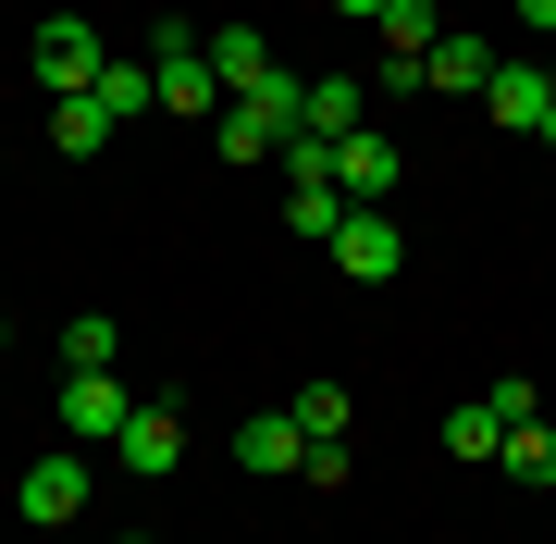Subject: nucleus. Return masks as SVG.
Listing matches in <instances>:
<instances>
[{
  "label": "nucleus",
  "instance_id": "nucleus-17",
  "mask_svg": "<svg viewBox=\"0 0 556 544\" xmlns=\"http://www.w3.org/2000/svg\"><path fill=\"white\" fill-rule=\"evenodd\" d=\"M507 483H556V433H544V408H532V421H507Z\"/></svg>",
  "mask_w": 556,
  "mask_h": 544
},
{
  "label": "nucleus",
  "instance_id": "nucleus-21",
  "mask_svg": "<svg viewBox=\"0 0 556 544\" xmlns=\"http://www.w3.org/2000/svg\"><path fill=\"white\" fill-rule=\"evenodd\" d=\"M519 25H532V38H556V0H519Z\"/></svg>",
  "mask_w": 556,
  "mask_h": 544
},
{
  "label": "nucleus",
  "instance_id": "nucleus-4",
  "mask_svg": "<svg viewBox=\"0 0 556 544\" xmlns=\"http://www.w3.org/2000/svg\"><path fill=\"white\" fill-rule=\"evenodd\" d=\"M124 421H137V396H124L112 371H62V433L75 445H112Z\"/></svg>",
  "mask_w": 556,
  "mask_h": 544
},
{
  "label": "nucleus",
  "instance_id": "nucleus-7",
  "mask_svg": "<svg viewBox=\"0 0 556 544\" xmlns=\"http://www.w3.org/2000/svg\"><path fill=\"white\" fill-rule=\"evenodd\" d=\"M87 483H100V470H87L75 445H62V458H38V470H25V495H13V507H25V520H38V532H62V520H75V507H87Z\"/></svg>",
  "mask_w": 556,
  "mask_h": 544
},
{
  "label": "nucleus",
  "instance_id": "nucleus-9",
  "mask_svg": "<svg viewBox=\"0 0 556 544\" xmlns=\"http://www.w3.org/2000/svg\"><path fill=\"white\" fill-rule=\"evenodd\" d=\"M285 137H298V124L260 112V100H223L211 112V149H223V162H285Z\"/></svg>",
  "mask_w": 556,
  "mask_h": 544
},
{
  "label": "nucleus",
  "instance_id": "nucleus-5",
  "mask_svg": "<svg viewBox=\"0 0 556 544\" xmlns=\"http://www.w3.org/2000/svg\"><path fill=\"white\" fill-rule=\"evenodd\" d=\"M396 137H383V124H358V137H334V186H346V199L358 211H383V199H396Z\"/></svg>",
  "mask_w": 556,
  "mask_h": 544
},
{
  "label": "nucleus",
  "instance_id": "nucleus-8",
  "mask_svg": "<svg viewBox=\"0 0 556 544\" xmlns=\"http://www.w3.org/2000/svg\"><path fill=\"white\" fill-rule=\"evenodd\" d=\"M495 38H470V25H445V38H433V62H420V87H457V100H482V87H495Z\"/></svg>",
  "mask_w": 556,
  "mask_h": 544
},
{
  "label": "nucleus",
  "instance_id": "nucleus-10",
  "mask_svg": "<svg viewBox=\"0 0 556 544\" xmlns=\"http://www.w3.org/2000/svg\"><path fill=\"white\" fill-rule=\"evenodd\" d=\"M236 470H309L298 408H248V421H236Z\"/></svg>",
  "mask_w": 556,
  "mask_h": 544
},
{
  "label": "nucleus",
  "instance_id": "nucleus-14",
  "mask_svg": "<svg viewBox=\"0 0 556 544\" xmlns=\"http://www.w3.org/2000/svg\"><path fill=\"white\" fill-rule=\"evenodd\" d=\"M334 223H346V186L334 174H285V236H321V248H334Z\"/></svg>",
  "mask_w": 556,
  "mask_h": 544
},
{
  "label": "nucleus",
  "instance_id": "nucleus-11",
  "mask_svg": "<svg viewBox=\"0 0 556 544\" xmlns=\"http://www.w3.org/2000/svg\"><path fill=\"white\" fill-rule=\"evenodd\" d=\"M211 75H223V100H260V87L285 75V62L260 50V25H211Z\"/></svg>",
  "mask_w": 556,
  "mask_h": 544
},
{
  "label": "nucleus",
  "instance_id": "nucleus-1",
  "mask_svg": "<svg viewBox=\"0 0 556 544\" xmlns=\"http://www.w3.org/2000/svg\"><path fill=\"white\" fill-rule=\"evenodd\" d=\"M532 408H544V396H532L519 371L482 383V396H457V408H445V458H507V421H532Z\"/></svg>",
  "mask_w": 556,
  "mask_h": 544
},
{
  "label": "nucleus",
  "instance_id": "nucleus-23",
  "mask_svg": "<svg viewBox=\"0 0 556 544\" xmlns=\"http://www.w3.org/2000/svg\"><path fill=\"white\" fill-rule=\"evenodd\" d=\"M544 149H556V112H544Z\"/></svg>",
  "mask_w": 556,
  "mask_h": 544
},
{
  "label": "nucleus",
  "instance_id": "nucleus-22",
  "mask_svg": "<svg viewBox=\"0 0 556 544\" xmlns=\"http://www.w3.org/2000/svg\"><path fill=\"white\" fill-rule=\"evenodd\" d=\"M334 13H346V25H383V0H334Z\"/></svg>",
  "mask_w": 556,
  "mask_h": 544
},
{
  "label": "nucleus",
  "instance_id": "nucleus-16",
  "mask_svg": "<svg viewBox=\"0 0 556 544\" xmlns=\"http://www.w3.org/2000/svg\"><path fill=\"white\" fill-rule=\"evenodd\" d=\"M112 124H137V112H161V62H100V87H87Z\"/></svg>",
  "mask_w": 556,
  "mask_h": 544
},
{
  "label": "nucleus",
  "instance_id": "nucleus-24",
  "mask_svg": "<svg viewBox=\"0 0 556 544\" xmlns=\"http://www.w3.org/2000/svg\"><path fill=\"white\" fill-rule=\"evenodd\" d=\"M0 346H13V322H0Z\"/></svg>",
  "mask_w": 556,
  "mask_h": 544
},
{
  "label": "nucleus",
  "instance_id": "nucleus-15",
  "mask_svg": "<svg viewBox=\"0 0 556 544\" xmlns=\"http://www.w3.org/2000/svg\"><path fill=\"white\" fill-rule=\"evenodd\" d=\"M298 137H358V75H309V100H298Z\"/></svg>",
  "mask_w": 556,
  "mask_h": 544
},
{
  "label": "nucleus",
  "instance_id": "nucleus-6",
  "mask_svg": "<svg viewBox=\"0 0 556 544\" xmlns=\"http://www.w3.org/2000/svg\"><path fill=\"white\" fill-rule=\"evenodd\" d=\"M482 112H495L507 137H544V112H556V62H495V87H482Z\"/></svg>",
  "mask_w": 556,
  "mask_h": 544
},
{
  "label": "nucleus",
  "instance_id": "nucleus-2",
  "mask_svg": "<svg viewBox=\"0 0 556 544\" xmlns=\"http://www.w3.org/2000/svg\"><path fill=\"white\" fill-rule=\"evenodd\" d=\"M25 62H38V87H50V100H87L112 50H100V25H87V13H50L38 38H25Z\"/></svg>",
  "mask_w": 556,
  "mask_h": 544
},
{
  "label": "nucleus",
  "instance_id": "nucleus-13",
  "mask_svg": "<svg viewBox=\"0 0 556 544\" xmlns=\"http://www.w3.org/2000/svg\"><path fill=\"white\" fill-rule=\"evenodd\" d=\"M383 62H433V38H445V0H383Z\"/></svg>",
  "mask_w": 556,
  "mask_h": 544
},
{
  "label": "nucleus",
  "instance_id": "nucleus-12",
  "mask_svg": "<svg viewBox=\"0 0 556 544\" xmlns=\"http://www.w3.org/2000/svg\"><path fill=\"white\" fill-rule=\"evenodd\" d=\"M112 458H124V470H149V483H161V470L186 458V421H174V408H137V421L112 433Z\"/></svg>",
  "mask_w": 556,
  "mask_h": 544
},
{
  "label": "nucleus",
  "instance_id": "nucleus-20",
  "mask_svg": "<svg viewBox=\"0 0 556 544\" xmlns=\"http://www.w3.org/2000/svg\"><path fill=\"white\" fill-rule=\"evenodd\" d=\"M112 346H124V334L100 322V309H75V322H62V359H75V371H112Z\"/></svg>",
  "mask_w": 556,
  "mask_h": 544
},
{
  "label": "nucleus",
  "instance_id": "nucleus-18",
  "mask_svg": "<svg viewBox=\"0 0 556 544\" xmlns=\"http://www.w3.org/2000/svg\"><path fill=\"white\" fill-rule=\"evenodd\" d=\"M50 137H62V149H75V162H87V149H112L124 124H112L100 100H50Z\"/></svg>",
  "mask_w": 556,
  "mask_h": 544
},
{
  "label": "nucleus",
  "instance_id": "nucleus-25",
  "mask_svg": "<svg viewBox=\"0 0 556 544\" xmlns=\"http://www.w3.org/2000/svg\"><path fill=\"white\" fill-rule=\"evenodd\" d=\"M124 544H149V532H124Z\"/></svg>",
  "mask_w": 556,
  "mask_h": 544
},
{
  "label": "nucleus",
  "instance_id": "nucleus-19",
  "mask_svg": "<svg viewBox=\"0 0 556 544\" xmlns=\"http://www.w3.org/2000/svg\"><path fill=\"white\" fill-rule=\"evenodd\" d=\"M285 408H298V433H309V445H346V383H298Z\"/></svg>",
  "mask_w": 556,
  "mask_h": 544
},
{
  "label": "nucleus",
  "instance_id": "nucleus-3",
  "mask_svg": "<svg viewBox=\"0 0 556 544\" xmlns=\"http://www.w3.org/2000/svg\"><path fill=\"white\" fill-rule=\"evenodd\" d=\"M334 273H358V284L408 273V236H396V211H358V199H346V223H334Z\"/></svg>",
  "mask_w": 556,
  "mask_h": 544
}]
</instances>
